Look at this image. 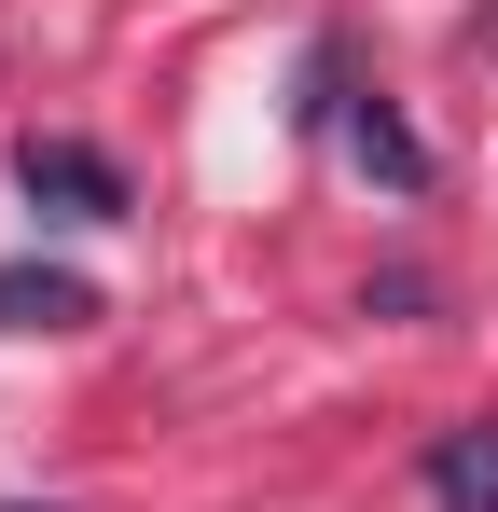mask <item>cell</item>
Returning <instances> with one entry per match:
<instances>
[{"label": "cell", "instance_id": "4", "mask_svg": "<svg viewBox=\"0 0 498 512\" xmlns=\"http://www.w3.org/2000/svg\"><path fill=\"white\" fill-rule=\"evenodd\" d=\"M346 153H360V167L388 180V194H429V139H415V125L388 111V97H360V111H346Z\"/></svg>", "mask_w": 498, "mask_h": 512}, {"label": "cell", "instance_id": "2", "mask_svg": "<svg viewBox=\"0 0 498 512\" xmlns=\"http://www.w3.org/2000/svg\"><path fill=\"white\" fill-rule=\"evenodd\" d=\"M83 319H97V291L70 263H0V333H83Z\"/></svg>", "mask_w": 498, "mask_h": 512}, {"label": "cell", "instance_id": "1", "mask_svg": "<svg viewBox=\"0 0 498 512\" xmlns=\"http://www.w3.org/2000/svg\"><path fill=\"white\" fill-rule=\"evenodd\" d=\"M14 180H28V208H56V222H125V167L83 153V139H28Z\"/></svg>", "mask_w": 498, "mask_h": 512}, {"label": "cell", "instance_id": "3", "mask_svg": "<svg viewBox=\"0 0 498 512\" xmlns=\"http://www.w3.org/2000/svg\"><path fill=\"white\" fill-rule=\"evenodd\" d=\"M429 499L443 512H498V416H471V429L429 443Z\"/></svg>", "mask_w": 498, "mask_h": 512}]
</instances>
